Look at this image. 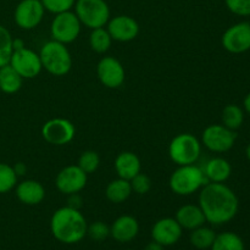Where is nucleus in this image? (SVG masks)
I'll use <instances>...</instances> for the list:
<instances>
[{
    "label": "nucleus",
    "mask_w": 250,
    "mask_h": 250,
    "mask_svg": "<svg viewBox=\"0 0 250 250\" xmlns=\"http://www.w3.org/2000/svg\"><path fill=\"white\" fill-rule=\"evenodd\" d=\"M199 207L207 222L224 225L236 217L239 209V200L236 193L225 183L208 182L200 189Z\"/></svg>",
    "instance_id": "1"
},
{
    "label": "nucleus",
    "mask_w": 250,
    "mask_h": 250,
    "mask_svg": "<svg viewBox=\"0 0 250 250\" xmlns=\"http://www.w3.org/2000/svg\"><path fill=\"white\" fill-rule=\"evenodd\" d=\"M88 224L78 209L62 207L54 211L50 231L56 241L63 244H76L87 236Z\"/></svg>",
    "instance_id": "2"
},
{
    "label": "nucleus",
    "mask_w": 250,
    "mask_h": 250,
    "mask_svg": "<svg viewBox=\"0 0 250 250\" xmlns=\"http://www.w3.org/2000/svg\"><path fill=\"white\" fill-rule=\"evenodd\" d=\"M39 58L44 70L56 77L67 75L72 67V56L66 44L53 39L42 46Z\"/></svg>",
    "instance_id": "3"
},
{
    "label": "nucleus",
    "mask_w": 250,
    "mask_h": 250,
    "mask_svg": "<svg viewBox=\"0 0 250 250\" xmlns=\"http://www.w3.org/2000/svg\"><path fill=\"white\" fill-rule=\"evenodd\" d=\"M208 182L204 171L192 164L178 166L170 176L168 186L175 194L187 197L202 189Z\"/></svg>",
    "instance_id": "4"
},
{
    "label": "nucleus",
    "mask_w": 250,
    "mask_h": 250,
    "mask_svg": "<svg viewBox=\"0 0 250 250\" xmlns=\"http://www.w3.org/2000/svg\"><path fill=\"white\" fill-rule=\"evenodd\" d=\"M202 154V143L190 133H181L173 137L168 146L170 159L178 166L195 164Z\"/></svg>",
    "instance_id": "5"
},
{
    "label": "nucleus",
    "mask_w": 250,
    "mask_h": 250,
    "mask_svg": "<svg viewBox=\"0 0 250 250\" xmlns=\"http://www.w3.org/2000/svg\"><path fill=\"white\" fill-rule=\"evenodd\" d=\"M75 14L89 29L105 27L110 20V7L105 0H76Z\"/></svg>",
    "instance_id": "6"
},
{
    "label": "nucleus",
    "mask_w": 250,
    "mask_h": 250,
    "mask_svg": "<svg viewBox=\"0 0 250 250\" xmlns=\"http://www.w3.org/2000/svg\"><path fill=\"white\" fill-rule=\"evenodd\" d=\"M82 23L75 12L65 11L56 14L50 24V36L53 41L70 44L78 38Z\"/></svg>",
    "instance_id": "7"
},
{
    "label": "nucleus",
    "mask_w": 250,
    "mask_h": 250,
    "mask_svg": "<svg viewBox=\"0 0 250 250\" xmlns=\"http://www.w3.org/2000/svg\"><path fill=\"white\" fill-rule=\"evenodd\" d=\"M236 139V131L227 128L224 125H210L202 134L203 144L212 153H226L231 150Z\"/></svg>",
    "instance_id": "8"
},
{
    "label": "nucleus",
    "mask_w": 250,
    "mask_h": 250,
    "mask_svg": "<svg viewBox=\"0 0 250 250\" xmlns=\"http://www.w3.org/2000/svg\"><path fill=\"white\" fill-rule=\"evenodd\" d=\"M75 134V125L70 120L62 117L49 120L42 127V137L51 146H66L73 141Z\"/></svg>",
    "instance_id": "9"
},
{
    "label": "nucleus",
    "mask_w": 250,
    "mask_h": 250,
    "mask_svg": "<svg viewBox=\"0 0 250 250\" xmlns=\"http://www.w3.org/2000/svg\"><path fill=\"white\" fill-rule=\"evenodd\" d=\"M9 63L23 80L24 78L26 80L36 78L43 70L39 54L26 46L20 50H15Z\"/></svg>",
    "instance_id": "10"
},
{
    "label": "nucleus",
    "mask_w": 250,
    "mask_h": 250,
    "mask_svg": "<svg viewBox=\"0 0 250 250\" xmlns=\"http://www.w3.org/2000/svg\"><path fill=\"white\" fill-rule=\"evenodd\" d=\"M222 46L231 54H243L250 50V23L239 22L229 27L222 34Z\"/></svg>",
    "instance_id": "11"
},
{
    "label": "nucleus",
    "mask_w": 250,
    "mask_h": 250,
    "mask_svg": "<svg viewBox=\"0 0 250 250\" xmlns=\"http://www.w3.org/2000/svg\"><path fill=\"white\" fill-rule=\"evenodd\" d=\"M97 76L100 83L110 89L120 88L125 82V67L114 56H104L97 65Z\"/></svg>",
    "instance_id": "12"
},
{
    "label": "nucleus",
    "mask_w": 250,
    "mask_h": 250,
    "mask_svg": "<svg viewBox=\"0 0 250 250\" xmlns=\"http://www.w3.org/2000/svg\"><path fill=\"white\" fill-rule=\"evenodd\" d=\"M44 12L45 9L41 0H22L15 9L14 19L20 28L29 31L41 23Z\"/></svg>",
    "instance_id": "13"
},
{
    "label": "nucleus",
    "mask_w": 250,
    "mask_h": 250,
    "mask_svg": "<svg viewBox=\"0 0 250 250\" xmlns=\"http://www.w3.org/2000/svg\"><path fill=\"white\" fill-rule=\"evenodd\" d=\"M88 175L83 172L77 165H68L58 173L55 178V186L65 195L80 193L85 187Z\"/></svg>",
    "instance_id": "14"
},
{
    "label": "nucleus",
    "mask_w": 250,
    "mask_h": 250,
    "mask_svg": "<svg viewBox=\"0 0 250 250\" xmlns=\"http://www.w3.org/2000/svg\"><path fill=\"white\" fill-rule=\"evenodd\" d=\"M107 32L112 41L127 43L137 38L139 33V24L133 17L127 15H119L109 20L106 23Z\"/></svg>",
    "instance_id": "15"
},
{
    "label": "nucleus",
    "mask_w": 250,
    "mask_h": 250,
    "mask_svg": "<svg viewBox=\"0 0 250 250\" xmlns=\"http://www.w3.org/2000/svg\"><path fill=\"white\" fill-rule=\"evenodd\" d=\"M183 229L173 217L158 220L151 229V238L163 247H170L177 243L182 237Z\"/></svg>",
    "instance_id": "16"
},
{
    "label": "nucleus",
    "mask_w": 250,
    "mask_h": 250,
    "mask_svg": "<svg viewBox=\"0 0 250 250\" xmlns=\"http://www.w3.org/2000/svg\"><path fill=\"white\" fill-rule=\"evenodd\" d=\"M139 233V224L136 217L131 215H122L117 217L110 226V236L120 243H128L133 241Z\"/></svg>",
    "instance_id": "17"
},
{
    "label": "nucleus",
    "mask_w": 250,
    "mask_h": 250,
    "mask_svg": "<svg viewBox=\"0 0 250 250\" xmlns=\"http://www.w3.org/2000/svg\"><path fill=\"white\" fill-rule=\"evenodd\" d=\"M16 197L22 204L33 207L43 202L45 198V189L38 181L24 180L16 185Z\"/></svg>",
    "instance_id": "18"
},
{
    "label": "nucleus",
    "mask_w": 250,
    "mask_h": 250,
    "mask_svg": "<svg viewBox=\"0 0 250 250\" xmlns=\"http://www.w3.org/2000/svg\"><path fill=\"white\" fill-rule=\"evenodd\" d=\"M141 159L132 151H122L115 159V170L120 178L131 181L141 172Z\"/></svg>",
    "instance_id": "19"
},
{
    "label": "nucleus",
    "mask_w": 250,
    "mask_h": 250,
    "mask_svg": "<svg viewBox=\"0 0 250 250\" xmlns=\"http://www.w3.org/2000/svg\"><path fill=\"white\" fill-rule=\"evenodd\" d=\"M175 219L183 229L188 231H193L207 222L203 210L200 209L199 205L194 204L182 205L176 212Z\"/></svg>",
    "instance_id": "20"
},
{
    "label": "nucleus",
    "mask_w": 250,
    "mask_h": 250,
    "mask_svg": "<svg viewBox=\"0 0 250 250\" xmlns=\"http://www.w3.org/2000/svg\"><path fill=\"white\" fill-rule=\"evenodd\" d=\"M205 177L209 182L224 183L229 178L232 173V166L226 159L212 158L205 165L204 170Z\"/></svg>",
    "instance_id": "21"
},
{
    "label": "nucleus",
    "mask_w": 250,
    "mask_h": 250,
    "mask_svg": "<svg viewBox=\"0 0 250 250\" xmlns=\"http://www.w3.org/2000/svg\"><path fill=\"white\" fill-rule=\"evenodd\" d=\"M132 187L129 181L124 180V178H116L111 181L105 188V195L109 202L114 204H121L126 202L132 194Z\"/></svg>",
    "instance_id": "22"
},
{
    "label": "nucleus",
    "mask_w": 250,
    "mask_h": 250,
    "mask_svg": "<svg viewBox=\"0 0 250 250\" xmlns=\"http://www.w3.org/2000/svg\"><path fill=\"white\" fill-rule=\"evenodd\" d=\"M23 78L15 71L10 63L0 67V90L6 94H15L22 87Z\"/></svg>",
    "instance_id": "23"
},
{
    "label": "nucleus",
    "mask_w": 250,
    "mask_h": 250,
    "mask_svg": "<svg viewBox=\"0 0 250 250\" xmlns=\"http://www.w3.org/2000/svg\"><path fill=\"white\" fill-rule=\"evenodd\" d=\"M215 238H216V233H215L214 229H210V227H205L203 225V226L190 231L189 242L194 248L207 250L211 248Z\"/></svg>",
    "instance_id": "24"
},
{
    "label": "nucleus",
    "mask_w": 250,
    "mask_h": 250,
    "mask_svg": "<svg viewBox=\"0 0 250 250\" xmlns=\"http://www.w3.org/2000/svg\"><path fill=\"white\" fill-rule=\"evenodd\" d=\"M210 250H244V242L234 232H222L216 234Z\"/></svg>",
    "instance_id": "25"
},
{
    "label": "nucleus",
    "mask_w": 250,
    "mask_h": 250,
    "mask_svg": "<svg viewBox=\"0 0 250 250\" xmlns=\"http://www.w3.org/2000/svg\"><path fill=\"white\" fill-rule=\"evenodd\" d=\"M112 44V38L105 27L92 29L89 36V45L93 51L98 54L106 53Z\"/></svg>",
    "instance_id": "26"
},
{
    "label": "nucleus",
    "mask_w": 250,
    "mask_h": 250,
    "mask_svg": "<svg viewBox=\"0 0 250 250\" xmlns=\"http://www.w3.org/2000/svg\"><path fill=\"white\" fill-rule=\"evenodd\" d=\"M222 125L227 128L236 131L243 125L244 121V112L238 105L229 104L224 107L221 114Z\"/></svg>",
    "instance_id": "27"
},
{
    "label": "nucleus",
    "mask_w": 250,
    "mask_h": 250,
    "mask_svg": "<svg viewBox=\"0 0 250 250\" xmlns=\"http://www.w3.org/2000/svg\"><path fill=\"white\" fill-rule=\"evenodd\" d=\"M12 36L6 27L0 24V67L10 62L14 49H12Z\"/></svg>",
    "instance_id": "28"
},
{
    "label": "nucleus",
    "mask_w": 250,
    "mask_h": 250,
    "mask_svg": "<svg viewBox=\"0 0 250 250\" xmlns=\"http://www.w3.org/2000/svg\"><path fill=\"white\" fill-rule=\"evenodd\" d=\"M19 176L15 172L14 167L5 163H0V194L10 192L16 187Z\"/></svg>",
    "instance_id": "29"
},
{
    "label": "nucleus",
    "mask_w": 250,
    "mask_h": 250,
    "mask_svg": "<svg viewBox=\"0 0 250 250\" xmlns=\"http://www.w3.org/2000/svg\"><path fill=\"white\" fill-rule=\"evenodd\" d=\"M78 167L87 175L95 172L100 166V156L94 150H85L78 159Z\"/></svg>",
    "instance_id": "30"
},
{
    "label": "nucleus",
    "mask_w": 250,
    "mask_h": 250,
    "mask_svg": "<svg viewBox=\"0 0 250 250\" xmlns=\"http://www.w3.org/2000/svg\"><path fill=\"white\" fill-rule=\"evenodd\" d=\"M87 236L95 242L105 241L110 236V226H107L103 221L93 222V224L88 225Z\"/></svg>",
    "instance_id": "31"
},
{
    "label": "nucleus",
    "mask_w": 250,
    "mask_h": 250,
    "mask_svg": "<svg viewBox=\"0 0 250 250\" xmlns=\"http://www.w3.org/2000/svg\"><path fill=\"white\" fill-rule=\"evenodd\" d=\"M41 1L44 9L54 15L70 11L76 4V0H41Z\"/></svg>",
    "instance_id": "32"
},
{
    "label": "nucleus",
    "mask_w": 250,
    "mask_h": 250,
    "mask_svg": "<svg viewBox=\"0 0 250 250\" xmlns=\"http://www.w3.org/2000/svg\"><path fill=\"white\" fill-rule=\"evenodd\" d=\"M131 187H132V192H134L136 194L139 195H144L151 189V180L146 175V173L139 172L138 175L134 176L131 181Z\"/></svg>",
    "instance_id": "33"
},
{
    "label": "nucleus",
    "mask_w": 250,
    "mask_h": 250,
    "mask_svg": "<svg viewBox=\"0 0 250 250\" xmlns=\"http://www.w3.org/2000/svg\"><path fill=\"white\" fill-rule=\"evenodd\" d=\"M226 6L237 16H250V0H225Z\"/></svg>",
    "instance_id": "34"
},
{
    "label": "nucleus",
    "mask_w": 250,
    "mask_h": 250,
    "mask_svg": "<svg viewBox=\"0 0 250 250\" xmlns=\"http://www.w3.org/2000/svg\"><path fill=\"white\" fill-rule=\"evenodd\" d=\"M67 207L80 210V208L82 207V198L80 197V194H78V193H75V194L68 195Z\"/></svg>",
    "instance_id": "35"
},
{
    "label": "nucleus",
    "mask_w": 250,
    "mask_h": 250,
    "mask_svg": "<svg viewBox=\"0 0 250 250\" xmlns=\"http://www.w3.org/2000/svg\"><path fill=\"white\" fill-rule=\"evenodd\" d=\"M12 167H14L15 172H16L17 176H23L27 171V166L24 165L23 163H17L16 165L12 166Z\"/></svg>",
    "instance_id": "36"
},
{
    "label": "nucleus",
    "mask_w": 250,
    "mask_h": 250,
    "mask_svg": "<svg viewBox=\"0 0 250 250\" xmlns=\"http://www.w3.org/2000/svg\"><path fill=\"white\" fill-rule=\"evenodd\" d=\"M144 250H164V247L161 246V244H159L158 242L151 241L150 243L146 244V248H144Z\"/></svg>",
    "instance_id": "37"
},
{
    "label": "nucleus",
    "mask_w": 250,
    "mask_h": 250,
    "mask_svg": "<svg viewBox=\"0 0 250 250\" xmlns=\"http://www.w3.org/2000/svg\"><path fill=\"white\" fill-rule=\"evenodd\" d=\"M24 43H23V41H22V39H12V49H14V51L15 50H20V49H22V48H24Z\"/></svg>",
    "instance_id": "38"
},
{
    "label": "nucleus",
    "mask_w": 250,
    "mask_h": 250,
    "mask_svg": "<svg viewBox=\"0 0 250 250\" xmlns=\"http://www.w3.org/2000/svg\"><path fill=\"white\" fill-rule=\"evenodd\" d=\"M243 105H244V109H246V111L250 115V93H248V94L246 95V98H244Z\"/></svg>",
    "instance_id": "39"
},
{
    "label": "nucleus",
    "mask_w": 250,
    "mask_h": 250,
    "mask_svg": "<svg viewBox=\"0 0 250 250\" xmlns=\"http://www.w3.org/2000/svg\"><path fill=\"white\" fill-rule=\"evenodd\" d=\"M246 155H247V159L250 161V143L248 144V146H247L246 149Z\"/></svg>",
    "instance_id": "40"
},
{
    "label": "nucleus",
    "mask_w": 250,
    "mask_h": 250,
    "mask_svg": "<svg viewBox=\"0 0 250 250\" xmlns=\"http://www.w3.org/2000/svg\"><path fill=\"white\" fill-rule=\"evenodd\" d=\"M125 250H134V249H125Z\"/></svg>",
    "instance_id": "41"
}]
</instances>
